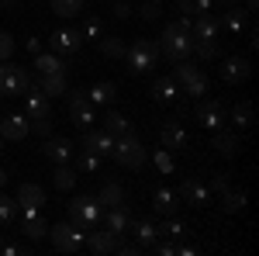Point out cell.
Returning a JSON list of instances; mask_svg holds the SVG:
<instances>
[{"label":"cell","mask_w":259,"mask_h":256,"mask_svg":"<svg viewBox=\"0 0 259 256\" xmlns=\"http://www.w3.org/2000/svg\"><path fill=\"white\" fill-rule=\"evenodd\" d=\"M152 100H159V104H169V100H177V94H180V87H177V80L173 77H159L156 83H152Z\"/></svg>","instance_id":"7402d4cb"},{"label":"cell","mask_w":259,"mask_h":256,"mask_svg":"<svg viewBox=\"0 0 259 256\" xmlns=\"http://www.w3.org/2000/svg\"><path fill=\"white\" fill-rule=\"evenodd\" d=\"M180 11L197 18V14H207L211 11V0H180Z\"/></svg>","instance_id":"ab89813d"},{"label":"cell","mask_w":259,"mask_h":256,"mask_svg":"<svg viewBox=\"0 0 259 256\" xmlns=\"http://www.w3.org/2000/svg\"><path fill=\"white\" fill-rule=\"evenodd\" d=\"M83 4H87V0H52V11H56L59 18H76L83 11Z\"/></svg>","instance_id":"1f68e13d"},{"label":"cell","mask_w":259,"mask_h":256,"mask_svg":"<svg viewBox=\"0 0 259 256\" xmlns=\"http://www.w3.org/2000/svg\"><path fill=\"white\" fill-rule=\"evenodd\" d=\"M156 232H159V236H169V239H183L187 236V225L169 218V222H159V225H156Z\"/></svg>","instance_id":"d590c367"},{"label":"cell","mask_w":259,"mask_h":256,"mask_svg":"<svg viewBox=\"0 0 259 256\" xmlns=\"http://www.w3.org/2000/svg\"><path fill=\"white\" fill-rule=\"evenodd\" d=\"M18 215H21V229H24L28 239H45L49 236V225H45V218H41L38 204H21Z\"/></svg>","instance_id":"9c48e42d"},{"label":"cell","mask_w":259,"mask_h":256,"mask_svg":"<svg viewBox=\"0 0 259 256\" xmlns=\"http://www.w3.org/2000/svg\"><path fill=\"white\" fill-rule=\"evenodd\" d=\"M218 31H221V21L207 11V14H197V21L190 24V35L194 39H218Z\"/></svg>","instance_id":"44dd1931"},{"label":"cell","mask_w":259,"mask_h":256,"mask_svg":"<svg viewBox=\"0 0 259 256\" xmlns=\"http://www.w3.org/2000/svg\"><path fill=\"white\" fill-rule=\"evenodd\" d=\"M87 97H90L94 107H97V104H111V100L118 97V87H114V83H97L94 90H87Z\"/></svg>","instance_id":"83f0119b"},{"label":"cell","mask_w":259,"mask_h":256,"mask_svg":"<svg viewBox=\"0 0 259 256\" xmlns=\"http://www.w3.org/2000/svg\"><path fill=\"white\" fill-rule=\"evenodd\" d=\"M38 90L45 97H56V94H66V73H41L38 80Z\"/></svg>","instance_id":"603a6c76"},{"label":"cell","mask_w":259,"mask_h":256,"mask_svg":"<svg viewBox=\"0 0 259 256\" xmlns=\"http://www.w3.org/2000/svg\"><path fill=\"white\" fill-rule=\"evenodd\" d=\"M232 121H235L239 128H249V125H252V104H249V100L235 104V111H232Z\"/></svg>","instance_id":"e575fe53"},{"label":"cell","mask_w":259,"mask_h":256,"mask_svg":"<svg viewBox=\"0 0 259 256\" xmlns=\"http://www.w3.org/2000/svg\"><path fill=\"white\" fill-rule=\"evenodd\" d=\"M4 184H7V173H4V170H0V187H4Z\"/></svg>","instance_id":"9f6ffc18"},{"label":"cell","mask_w":259,"mask_h":256,"mask_svg":"<svg viewBox=\"0 0 259 256\" xmlns=\"http://www.w3.org/2000/svg\"><path fill=\"white\" fill-rule=\"evenodd\" d=\"M28 73L21 69V66H11V62L4 59L0 62V94L4 97H18V94H24L28 90Z\"/></svg>","instance_id":"ba28073f"},{"label":"cell","mask_w":259,"mask_h":256,"mask_svg":"<svg viewBox=\"0 0 259 256\" xmlns=\"http://www.w3.org/2000/svg\"><path fill=\"white\" fill-rule=\"evenodd\" d=\"M11 52H14V39H11L7 31H0V62L11 59Z\"/></svg>","instance_id":"bcb514c9"},{"label":"cell","mask_w":259,"mask_h":256,"mask_svg":"<svg viewBox=\"0 0 259 256\" xmlns=\"http://www.w3.org/2000/svg\"><path fill=\"white\" fill-rule=\"evenodd\" d=\"M177 194H180V201H187L194 208H207L211 204V187L200 184V180H183V187H180Z\"/></svg>","instance_id":"8fae6325"},{"label":"cell","mask_w":259,"mask_h":256,"mask_svg":"<svg viewBox=\"0 0 259 256\" xmlns=\"http://www.w3.org/2000/svg\"><path fill=\"white\" fill-rule=\"evenodd\" d=\"M49 45H52V52H59V56H73L83 45V35L80 31H69V28H59V31H52Z\"/></svg>","instance_id":"7c38bea8"},{"label":"cell","mask_w":259,"mask_h":256,"mask_svg":"<svg viewBox=\"0 0 259 256\" xmlns=\"http://www.w3.org/2000/svg\"><path fill=\"white\" fill-rule=\"evenodd\" d=\"M221 24H225L228 31H235V35H239V31H245V11H228Z\"/></svg>","instance_id":"60d3db41"},{"label":"cell","mask_w":259,"mask_h":256,"mask_svg":"<svg viewBox=\"0 0 259 256\" xmlns=\"http://www.w3.org/2000/svg\"><path fill=\"white\" fill-rule=\"evenodd\" d=\"M0 142H4V138H0ZM0 153H4V149H0Z\"/></svg>","instance_id":"680465c9"},{"label":"cell","mask_w":259,"mask_h":256,"mask_svg":"<svg viewBox=\"0 0 259 256\" xmlns=\"http://www.w3.org/2000/svg\"><path fill=\"white\" fill-rule=\"evenodd\" d=\"M18 201H14V197H4L0 194V225H7V222H14V218H18Z\"/></svg>","instance_id":"8d00e7d4"},{"label":"cell","mask_w":259,"mask_h":256,"mask_svg":"<svg viewBox=\"0 0 259 256\" xmlns=\"http://www.w3.org/2000/svg\"><path fill=\"white\" fill-rule=\"evenodd\" d=\"M197 121L204 125V128H221L225 125V104L221 100H200L197 104Z\"/></svg>","instance_id":"4fadbf2b"},{"label":"cell","mask_w":259,"mask_h":256,"mask_svg":"<svg viewBox=\"0 0 259 256\" xmlns=\"http://www.w3.org/2000/svg\"><path fill=\"white\" fill-rule=\"evenodd\" d=\"M28 49H31V56H38L41 52V39H28Z\"/></svg>","instance_id":"f5cc1de1"},{"label":"cell","mask_w":259,"mask_h":256,"mask_svg":"<svg viewBox=\"0 0 259 256\" xmlns=\"http://www.w3.org/2000/svg\"><path fill=\"white\" fill-rule=\"evenodd\" d=\"M124 59H128V69L132 73H149L156 59H159V45L149 39H135L128 49H124Z\"/></svg>","instance_id":"277c9868"},{"label":"cell","mask_w":259,"mask_h":256,"mask_svg":"<svg viewBox=\"0 0 259 256\" xmlns=\"http://www.w3.org/2000/svg\"><path fill=\"white\" fill-rule=\"evenodd\" d=\"M128 229L135 232V239H139L142 249H149V246H156V242H159V232H156V225H152V222H135V218H132V225H128Z\"/></svg>","instance_id":"cb8c5ba5"},{"label":"cell","mask_w":259,"mask_h":256,"mask_svg":"<svg viewBox=\"0 0 259 256\" xmlns=\"http://www.w3.org/2000/svg\"><path fill=\"white\" fill-rule=\"evenodd\" d=\"M41 156L49 163H69L73 159V142L69 138H45L41 142Z\"/></svg>","instance_id":"9a60e30c"},{"label":"cell","mask_w":259,"mask_h":256,"mask_svg":"<svg viewBox=\"0 0 259 256\" xmlns=\"http://www.w3.org/2000/svg\"><path fill=\"white\" fill-rule=\"evenodd\" d=\"M18 204H45V191H41L38 184H21L18 187V197H14Z\"/></svg>","instance_id":"4316f807"},{"label":"cell","mask_w":259,"mask_h":256,"mask_svg":"<svg viewBox=\"0 0 259 256\" xmlns=\"http://www.w3.org/2000/svg\"><path fill=\"white\" fill-rule=\"evenodd\" d=\"M194 56H200V59H218V42L214 39H194Z\"/></svg>","instance_id":"d6a6232c"},{"label":"cell","mask_w":259,"mask_h":256,"mask_svg":"<svg viewBox=\"0 0 259 256\" xmlns=\"http://www.w3.org/2000/svg\"><path fill=\"white\" fill-rule=\"evenodd\" d=\"M35 66H38V73H66V62L59 56H52V52H38Z\"/></svg>","instance_id":"f546056e"},{"label":"cell","mask_w":259,"mask_h":256,"mask_svg":"<svg viewBox=\"0 0 259 256\" xmlns=\"http://www.w3.org/2000/svg\"><path fill=\"white\" fill-rule=\"evenodd\" d=\"M111 156L118 159L121 166H128V170H139V166H145L149 153H145V145L139 142V135H135V132H128V135H118V138H114Z\"/></svg>","instance_id":"3957f363"},{"label":"cell","mask_w":259,"mask_h":256,"mask_svg":"<svg viewBox=\"0 0 259 256\" xmlns=\"http://www.w3.org/2000/svg\"><path fill=\"white\" fill-rule=\"evenodd\" d=\"M124 49H128V45H124L121 39H100V52H104V56H111V59H121V56H124Z\"/></svg>","instance_id":"f35d334b"},{"label":"cell","mask_w":259,"mask_h":256,"mask_svg":"<svg viewBox=\"0 0 259 256\" xmlns=\"http://www.w3.org/2000/svg\"><path fill=\"white\" fill-rule=\"evenodd\" d=\"M52 177H56L52 184H56L59 191H69V187H73V180H76V173H73L66 163H56V173H52Z\"/></svg>","instance_id":"836d02e7"},{"label":"cell","mask_w":259,"mask_h":256,"mask_svg":"<svg viewBox=\"0 0 259 256\" xmlns=\"http://www.w3.org/2000/svg\"><path fill=\"white\" fill-rule=\"evenodd\" d=\"M245 7H249V11H256V7H259V0H245Z\"/></svg>","instance_id":"db71d44e"},{"label":"cell","mask_w":259,"mask_h":256,"mask_svg":"<svg viewBox=\"0 0 259 256\" xmlns=\"http://www.w3.org/2000/svg\"><path fill=\"white\" fill-rule=\"evenodd\" d=\"M242 208H245V194H242V191H232V187H228V191L221 194V211L235 215V211H242Z\"/></svg>","instance_id":"4dcf8cb0"},{"label":"cell","mask_w":259,"mask_h":256,"mask_svg":"<svg viewBox=\"0 0 259 256\" xmlns=\"http://www.w3.org/2000/svg\"><path fill=\"white\" fill-rule=\"evenodd\" d=\"M249 73H252V62L245 59V56H232L221 66V77L228 80V83H242V80H249Z\"/></svg>","instance_id":"d6986e66"},{"label":"cell","mask_w":259,"mask_h":256,"mask_svg":"<svg viewBox=\"0 0 259 256\" xmlns=\"http://www.w3.org/2000/svg\"><path fill=\"white\" fill-rule=\"evenodd\" d=\"M76 166H80L83 173H97V170H100V156H97V153H90V149H83L80 156H76Z\"/></svg>","instance_id":"74e56055"},{"label":"cell","mask_w":259,"mask_h":256,"mask_svg":"<svg viewBox=\"0 0 259 256\" xmlns=\"http://www.w3.org/2000/svg\"><path fill=\"white\" fill-rule=\"evenodd\" d=\"M83 39H104V24H100V21L97 18H90V21H87V28H83Z\"/></svg>","instance_id":"f6af8a7d"},{"label":"cell","mask_w":259,"mask_h":256,"mask_svg":"<svg viewBox=\"0 0 259 256\" xmlns=\"http://www.w3.org/2000/svg\"><path fill=\"white\" fill-rule=\"evenodd\" d=\"M162 14V4L159 0H145V4H142V18L145 21H156Z\"/></svg>","instance_id":"ee69618b"},{"label":"cell","mask_w":259,"mask_h":256,"mask_svg":"<svg viewBox=\"0 0 259 256\" xmlns=\"http://www.w3.org/2000/svg\"><path fill=\"white\" fill-rule=\"evenodd\" d=\"M211 191L225 194V191H228V177H225V173H221V177H214V180H211Z\"/></svg>","instance_id":"c3c4849f"},{"label":"cell","mask_w":259,"mask_h":256,"mask_svg":"<svg viewBox=\"0 0 259 256\" xmlns=\"http://www.w3.org/2000/svg\"><path fill=\"white\" fill-rule=\"evenodd\" d=\"M100 222H104V229H107L111 236H124V232H128V225H132V211H128V201H124V204H114V208H104Z\"/></svg>","instance_id":"30bf717a"},{"label":"cell","mask_w":259,"mask_h":256,"mask_svg":"<svg viewBox=\"0 0 259 256\" xmlns=\"http://www.w3.org/2000/svg\"><path fill=\"white\" fill-rule=\"evenodd\" d=\"M114 239L118 236H111L107 229H90L87 232V239H83V249H90V253H97V256H104V253H114Z\"/></svg>","instance_id":"5bb4252c"},{"label":"cell","mask_w":259,"mask_h":256,"mask_svg":"<svg viewBox=\"0 0 259 256\" xmlns=\"http://www.w3.org/2000/svg\"><path fill=\"white\" fill-rule=\"evenodd\" d=\"M211 149H218L221 156H235L239 153V135L235 132H218L211 138Z\"/></svg>","instance_id":"d4e9b609"},{"label":"cell","mask_w":259,"mask_h":256,"mask_svg":"<svg viewBox=\"0 0 259 256\" xmlns=\"http://www.w3.org/2000/svg\"><path fill=\"white\" fill-rule=\"evenodd\" d=\"M0 4H7V7H11V4H14V0H0Z\"/></svg>","instance_id":"6f0895ef"},{"label":"cell","mask_w":259,"mask_h":256,"mask_svg":"<svg viewBox=\"0 0 259 256\" xmlns=\"http://www.w3.org/2000/svg\"><path fill=\"white\" fill-rule=\"evenodd\" d=\"M49 239H52V246H56L59 253H80L87 232H80L73 222H59V225L49 229Z\"/></svg>","instance_id":"8992f818"},{"label":"cell","mask_w":259,"mask_h":256,"mask_svg":"<svg viewBox=\"0 0 259 256\" xmlns=\"http://www.w3.org/2000/svg\"><path fill=\"white\" fill-rule=\"evenodd\" d=\"M83 149H90V153H97L100 159L111 156V149H114V135L111 132H87V138H83Z\"/></svg>","instance_id":"ffe728a7"},{"label":"cell","mask_w":259,"mask_h":256,"mask_svg":"<svg viewBox=\"0 0 259 256\" xmlns=\"http://www.w3.org/2000/svg\"><path fill=\"white\" fill-rule=\"evenodd\" d=\"M187 142H190V135H187V128H183L180 121H166V125H162V145H166L169 153H180Z\"/></svg>","instance_id":"ac0fdd59"},{"label":"cell","mask_w":259,"mask_h":256,"mask_svg":"<svg viewBox=\"0 0 259 256\" xmlns=\"http://www.w3.org/2000/svg\"><path fill=\"white\" fill-rule=\"evenodd\" d=\"M156 166H159L162 173H169V170H173V159H169V153H156Z\"/></svg>","instance_id":"7dc6e473"},{"label":"cell","mask_w":259,"mask_h":256,"mask_svg":"<svg viewBox=\"0 0 259 256\" xmlns=\"http://www.w3.org/2000/svg\"><path fill=\"white\" fill-rule=\"evenodd\" d=\"M152 208H156V215L173 218L177 208H180V194L177 191H166V187H156V191H152Z\"/></svg>","instance_id":"e0dca14e"},{"label":"cell","mask_w":259,"mask_h":256,"mask_svg":"<svg viewBox=\"0 0 259 256\" xmlns=\"http://www.w3.org/2000/svg\"><path fill=\"white\" fill-rule=\"evenodd\" d=\"M66 94H69V118H73V125H80V128H90V125L97 121V107L90 104L87 90L73 87V90H66Z\"/></svg>","instance_id":"52a82bcc"},{"label":"cell","mask_w":259,"mask_h":256,"mask_svg":"<svg viewBox=\"0 0 259 256\" xmlns=\"http://www.w3.org/2000/svg\"><path fill=\"white\" fill-rule=\"evenodd\" d=\"M173 80H177L180 94H187V97H204V94H207V77H204V73H200V69H197L190 59L177 62V73H173Z\"/></svg>","instance_id":"5b68a950"},{"label":"cell","mask_w":259,"mask_h":256,"mask_svg":"<svg viewBox=\"0 0 259 256\" xmlns=\"http://www.w3.org/2000/svg\"><path fill=\"white\" fill-rule=\"evenodd\" d=\"M128 14H132V7L121 4V0H114V18H128Z\"/></svg>","instance_id":"f907efd6"},{"label":"cell","mask_w":259,"mask_h":256,"mask_svg":"<svg viewBox=\"0 0 259 256\" xmlns=\"http://www.w3.org/2000/svg\"><path fill=\"white\" fill-rule=\"evenodd\" d=\"M0 253H4V256H21V253H24V246L11 242V246H0Z\"/></svg>","instance_id":"681fc988"},{"label":"cell","mask_w":259,"mask_h":256,"mask_svg":"<svg viewBox=\"0 0 259 256\" xmlns=\"http://www.w3.org/2000/svg\"><path fill=\"white\" fill-rule=\"evenodd\" d=\"M159 52L173 62H183L194 56V39H190V18L187 14L166 24V31H162V39H159Z\"/></svg>","instance_id":"6da1fadb"},{"label":"cell","mask_w":259,"mask_h":256,"mask_svg":"<svg viewBox=\"0 0 259 256\" xmlns=\"http://www.w3.org/2000/svg\"><path fill=\"white\" fill-rule=\"evenodd\" d=\"M97 201L104 204V208H114V204H124V191H121V184H104L100 187Z\"/></svg>","instance_id":"f1b7e54d"},{"label":"cell","mask_w":259,"mask_h":256,"mask_svg":"<svg viewBox=\"0 0 259 256\" xmlns=\"http://www.w3.org/2000/svg\"><path fill=\"white\" fill-rule=\"evenodd\" d=\"M104 132H111V135H128V132H135L132 128V121L124 118V115H118V111H111V115H104Z\"/></svg>","instance_id":"484cf974"},{"label":"cell","mask_w":259,"mask_h":256,"mask_svg":"<svg viewBox=\"0 0 259 256\" xmlns=\"http://www.w3.org/2000/svg\"><path fill=\"white\" fill-rule=\"evenodd\" d=\"M28 128H31L35 135L49 138V132H52V115H49V118H28Z\"/></svg>","instance_id":"b9f144b4"},{"label":"cell","mask_w":259,"mask_h":256,"mask_svg":"<svg viewBox=\"0 0 259 256\" xmlns=\"http://www.w3.org/2000/svg\"><path fill=\"white\" fill-rule=\"evenodd\" d=\"M114 253H118V256H139L142 253V246H139V242H124V239H114Z\"/></svg>","instance_id":"7bdbcfd3"},{"label":"cell","mask_w":259,"mask_h":256,"mask_svg":"<svg viewBox=\"0 0 259 256\" xmlns=\"http://www.w3.org/2000/svg\"><path fill=\"white\" fill-rule=\"evenodd\" d=\"M66 211H69V222H73L80 232H90V229L100 225L104 204H100L97 197H90V194H80V197H73V201L66 204Z\"/></svg>","instance_id":"7a4b0ae2"},{"label":"cell","mask_w":259,"mask_h":256,"mask_svg":"<svg viewBox=\"0 0 259 256\" xmlns=\"http://www.w3.org/2000/svg\"><path fill=\"white\" fill-rule=\"evenodd\" d=\"M221 4H225V7H235V4H239V0H221Z\"/></svg>","instance_id":"11a10c76"},{"label":"cell","mask_w":259,"mask_h":256,"mask_svg":"<svg viewBox=\"0 0 259 256\" xmlns=\"http://www.w3.org/2000/svg\"><path fill=\"white\" fill-rule=\"evenodd\" d=\"M28 132H31L28 128V115H7L0 121V138H7V142H21Z\"/></svg>","instance_id":"2e32d148"},{"label":"cell","mask_w":259,"mask_h":256,"mask_svg":"<svg viewBox=\"0 0 259 256\" xmlns=\"http://www.w3.org/2000/svg\"><path fill=\"white\" fill-rule=\"evenodd\" d=\"M156 249H159L162 256H177V242H159Z\"/></svg>","instance_id":"816d5d0a"}]
</instances>
